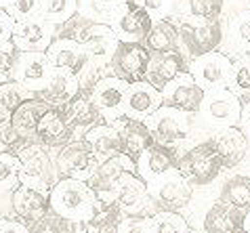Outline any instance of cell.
Instances as JSON below:
<instances>
[{"mask_svg": "<svg viewBox=\"0 0 250 233\" xmlns=\"http://www.w3.org/2000/svg\"><path fill=\"white\" fill-rule=\"evenodd\" d=\"M19 51L13 46L11 40L0 42V82L13 80V72H15V61Z\"/></svg>", "mask_w": 250, "mask_h": 233, "instance_id": "cell-44", "label": "cell"}, {"mask_svg": "<svg viewBox=\"0 0 250 233\" xmlns=\"http://www.w3.org/2000/svg\"><path fill=\"white\" fill-rule=\"evenodd\" d=\"M244 231H248V233H250V210L244 214Z\"/></svg>", "mask_w": 250, "mask_h": 233, "instance_id": "cell-52", "label": "cell"}, {"mask_svg": "<svg viewBox=\"0 0 250 233\" xmlns=\"http://www.w3.org/2000/svg\"><path fill=\"white\" fill-rule=\"evenodd\" d=\"M143 44L149 53H170L179 51V32L177 25L168 21V19H154L147 36L143 38Z\"/></svg>", "mask_w": 250, "mask_h": 233, "instance_id": "cell-31", "label": "cell"}, {"mask_svg": "<svg viewBox=\"0 0 250 233\" xmlns=\"http://www.w3.org/2000/svg\"><path fill=\"white\" fill-rule=\"evenodd\" d=\"M48 152H51L59 179L69 176V179L88 181V176L99 166V162L95 160V155L91 154V149H88L84 139H78L76 135L67 143H63V145H59V147H51Z\"/></svg>", "mask_w": 250, "mask_h": 233, "instance_id": "cell-6", "label": "cell"}, {"mask_svg": "<svg viewBox=\"0 0 250 233\" xmlns=\"http://www.w3.org/2000/svg\"><path fill=\"white\" fill-rule=\"evenodd\" d=\"M126 2H137V0H126Z\"/></svg>", "mask_w": 250, "mask_h": 233, "instance_id": "cell-56", "label": "cell"}, {"mask_svg": "<svg viewBox=\"0 0 250 233\" xmlns=\"http://www.w3.org/2000/svg\"><path fill=\"white\" fill-rule=\"evenodd\" d=\"M67 233H80V229H76V231H67Z\"/></svg>", "mask_w": 250, "mask_h": 233, "instance_id": "cell-55", "label": "cell"}, {"mask_svg": "<svg viewBox=\"0 0 250 233\" xmlns=\"http://www.w3.org/2000/svg\"><path fill=\"white\" fill-rule=\"evenodd\" d=\"M76 135V130L67 124L61 107H48L46 112L40 116L36 124V141L42 143L44 147H59L67 143Z\"/></svg>", "mask_w": 250, "mask_h": 233, "instance_id": "cell-25", "label": "cell"}, {"mask_svg": "<svg viewBox=\"0 0 250 233\" xmlns=\"http://www.w3.org/2000/svg\"><path fill=\"white\" fill-rule=\"evenodd\" d=\"M61 112H63L67 124L72 126L74 130H86L95 126L97 122H103L99 112H97V107L93 103L91 95L86 93H76L72 99H67L63 105H61Z\"/></svg>", "mask_w": 250, "mask_h": 233, "instance_id": "cell-29", "label": "cell"}, {"mask_svg": "<svg viewBox=\"0 0 250 233\" xmlns=\"http://www.w3.org/2000/svg\"><path fill=\"white\" fill-rule=\"evenodd\" d=\"M21 162V173H19V183L30 185L40 191H51V187L57 183V170H55L53 157L48 147H44L38 141H30L15 154Z\"/></svg>", "mask_w": 250, "mask_h": 233, "instance_id": "cell-5", "label": "cell"}, {"mask_svg": "<svg viewBox=\"0 0 250 233\" xmlns=\"http://www.w3.org/2000/svg\"><path fill=\"white\" fill-rule=\"evenodd\" d=\"M0 233H30V227L15 216H0Z\"/></svg>", "mask_w": 250, "mask_h": 233, "instance_id": "cell-48", "label": "cell"}, {"mask_svg": "<svg viewBox=\"0 0 250 233\" xmlns=\"http://www.w3.org/2000/svg\"><path fill=\"white\" fill-rule=\"evenodd\" d=\"M21 162L15 154H0V194H11L19 185Z\"/></svg>", "mask_w": 250, "mask_h": 233, "instance_id": "cell-40", "label": "cell"}, {"mask_svg": "<svg viewBox=\"0 0 250 233\" xmlns=\"http://www.w3.org/2000/svg\"><path fill=\"white\" fill-rule=\"evenodd\" d=\"M238 233H248V231H244V229H242V231H238Z\"/></svg>", "mask_w": 250, "mask_h": 233, "instance_id": "cell-57", "label": "cell"}, {"mask_svg": "<svg viewBox=\"0 0 250 233\" xmlns=\"http://www.w3.org/2000/svg\"><path fill=\"white\" fill-rule=\"evenodd\" d=\"M233 61L229 59V55L210 51L204 53L200 57H193L187 63V72L191 74V78L196 80V84L202 91H210L217 86H227L229 76H231Z\"/></svg>", "mask_w": 250, "mask_h": 233, "instance_id": "cell-10", "label": "cell"}, {"mask_svg": "<svg viewBox=\"0 0 250 233\" xmlns=\"http://www.w3.org/2000/svg\"><path fill=\"white\" fill-rule=\"evenodd\" d=\"M177 166V149L175 147H166L160 143H151L145 152L137 157L135 162V173L141 181L149 183L158 179L160 175L168 173L170 168Z\"/></svg>", "mask_w": 250, "mask_h": 233, "instance_id": "cell-22", "label": "cell"}, {"mask_svg": "<svg viewBox=\"0 0 250 233\" xmlns=\"http://www.w3.org/2000/svg\"><path fill=\"white\" fill-rule=\"evenodd\" d=\"M149 51L143 42H118L116 51L109 59V70L114 76L124 82H139L145 78Z\"/></svg>", "mask_w": 250, "mask_h": 233, "instance_id": "cell-14", "label": "cell"}, {"mask_svg": "<svg viewBox=\"0 0 250 233\" xmlns=\"http://www.w3.org/2000/svg\"><path fill=\"white\" fill-rule=\"evenodd\" d=\"M11 4V0H0V9H6Z\"/></svg>", "mask_w": 250, "mask_h": 233, "instance_id": "cell-53", "label": "cell"}, {"mask_svg": "<svg viewBox=\"0 0 250 233\" xmlns=\"http://www.w3.org/2000/svg\"><path fill=\"white\" fill-rule=\"evenodd\" d=\"M242 112V101L227 86H217L204 91L198 112L191 114V130L198 133H214V130L238 126Z\"/></svg>", "mask_w": 250, "mask_h": 233, "instance_id": "cell-2", "label": "cell"}, {"mask_svg": "<svg viewBox=\"0 0 250 233\" xmlns=\"http://www.w3.org/2000/svg\"><path fill=\"white\" fill-rule=\"evenodd\" d=\"M97 204H99V200H97L95 191L88 187L86 181L80 179L63 176V179H57V183L48 191L51 212L72 223L84 225L95 214Z\"/></svg>", "mask_w": 250, "mask_h": 233, "instance_id": "cell-1", "label": "cell"}, {"mask_svg": "<svg viewBox=\"0 0 250 233\" xmlns=\"http://www.w3.org/2000/svg\"><path fill=\"white\" fill-rule=\"evenodd\" d=\"M78 13V0H40L38 15L55 25H61Z\"/></svg>", "mask_w": 250, "mask_h": 233, "instance_id": "cell-37", "label": "cell"}, {"mask_svg": "<svg viewBox=\"0 0 250 233\" xmlns=\"http://www.w3.org/2000/svg\"><path fill=\"white\" fill-rule=\"evenodd\" d=\"M51 210L48 206V194L40 189H34L30 185L19 183L11 191V214L23 221L27 227L34 225L38 218H42Z\"/></svg>", "mask_w": 250, "mask_h": 233, "instance_id": "cell-17", "label": "cell"}, {"mask_svg": "<svg viewBox=\"0 0 250 233\" xmlns=\"http://www.w3.org/2000/svg\"><path fill=\"white\" fill-rule=\"evenodd\" d=\"M118 233H151V223H149V218L124 216Z\"/></svg>", "mask_w": 250, "mask_h": 233, "instance_id": "cell-47", "label": "cell"}, {"mask_svg": "<svg viewBox=\"0 0 250 233\" xmlns=\"http://www.w3.org/2000/svg\"><path fill=\"white\" fill-rule=\"evenodd\" d=\"M38 11H40V0H11V4L6 6V13H9L15 21L36 17Z\"/></svg>", "mask_w": 250, "mask_h": 233, "instance_id": "cell-45", "label": "cell"}, {"mask_svg": "<svg viewBox=\"0 0 250 233\" xmlns=\"http://www.w3.org/2000/svg\"><path fill=\"white\" fill-rule=\"evenodd\" d=\"M55 72L44 51H19L15 61V72H13V80H17L21 86L34 95H38L48 84Z\"/></svg>", "mask_w": 250, "mask_h": 233, "instance_id": "cell-11", "label": "cell"}, {"mask_svg": "<svg viewBox=\"0 0 250 233\" xmlns=\"http://www.w3.org/2000/svg\"><path fill=\"white\" fill-rule=\"evenodd\" d=\"M128 82L120 80L118 76H101L91 93V99L99 112L101 120L112 122L124 118V95H126Z\"/></svg>", "mask_w": 250, "mask_h": 233, "instance_id": "cell-12", "label": "cell"}, {"mask_svg": "<svg viewBox=\"0 0 250 233\" xmlns=\"http://www.w3.org/2000/svg\"><path fill=\"white\" fill-rule=\"evenodd\" d=\"M80 229V223H72L65 218L57 216L55 212L48 210L42 218H38L34 225H30V233H67Z\"/></svg>", "mask_w": 250, "mask_h": 233, "instance_id": "cell-41", "label": "cell"}, {"mask_svg": "<svg viewBox=\"0 0 250 233\" xmlns=\"http://www.w3.org/2000/svg\"><path fill=\"white\" fill-rule=\"evenodd\" d=\"M154 19H168L175 13V0H137Z\"/></svg>", "mask_w": 250, "mask_h": 233, "instance_id": "cell-46", "label": "cell"}, {"mask_svg": "<svg viewBox=\"0 0 250 233\" xmlns=\"http://www.w3.org/2000/svg\"><path fill=\"white\" fill-rule=\"evenodd\" d=\"M114 204L124 216H139V218H151L160 210L158 202L149 195L147 185L137 176V173H124L116 185Z\"/></svg>", "mask_w": 250, "mask_h": 233, "instance_id": "cell-8", "label": "cell"}, {"mask_svg": "<svg viewBox=\"0 0 250 233\" xmlns=\"http://www.w3.org/2000/svg\"><path fill=\"white\" fill-rule=\"evenodd\" d=\"M219 200H223L231 206L248 212L250 210V176L235 173L221 183Z\"/></svg>", "mask_w": 250, "mask_h": 233, "instance_id": "cell-32", "label": "cell"}, {"mask_svg": "<svg viewBox=\"0 0 250 233\" xmlns=\"http://www.w3.org/2000/svg\"><path fill=\"white\" fill-rule=\"evenodd\" d=\"M82 139H84V143L88 145L91 154L95 155V160L99 164L120 154V135H118L114 124L97 122L95 126L86 128Z\"/></svg>", "mask_w": 250, "mask_h": 233, "instance_id": "cell-27", "label": "cell"}, {"mask_svg": "<svg viewBox=\"0 0 250 233\" xmlns=\"http://www.w3.org/2000/svg\"><path fill=\"white\" fill-rule=\"evenodd\" d=\"M48 107L51 105H48L42 97L34 95V97L21 101V103L15 107V112L11 114L9 120H11L13 128H15L25 141H36V124H38L40 116H42Z\"/></svg>", "mask_w": 250, "mask_h": 233, "instance_id": "cell-28", "label": "cell"}, {"mask_svg": "<svg viewBox=\"0 0 250 233\" xmlns=\"http://www.w3.org/2000/svg\"><path fill=\"white\" fill-rule=\"evenodd\" d=\"M154 23V17L143 9L139 2H126L122 13L112 23L114 32L120 42H143L149 27Z\"/></svg>", "mask_w": 250, "mask_h": 233, "instance_id": "cell-18", "label": "cell"}, {"mask_svg": "<svg viewBox=\"0 0 250 233\" xmlns=\"http://www.w3.org/2000/svg\"><path fill=\"white\" fill-rule=\"evenodd\" d=\"M229 46L231 51H248L250 55V9L229 19Z\"/></svg>", "mask_w": 250, "mask_h": 233, "instance_id": "cell-36", "label": "cell"}, {"mask_svg": "<svg viewBox=\"0 0 250 233\" xmlns=\"http://www.w3.org/2000/svg\"><path fill=\"white\" fill-rule=\"evenodd\" d=\"M143 122L149 128L154 141L166 147L181 145L191 136V114H185L170 105H160Z\"/></svg>", "mask_w": 250, "mask_h": 233, "instance_id": "cell-7", "label": "cell"}, {"mask_svg": "<svg viewBox=\"0 0 250 233\" xmlns=\"http://www.w3.org/2000/svg\"><path fill=\"white\" fill-rule=\"evenodd\" d=\"M204 91L196 84L189 72H181L177 78H172L168 84L162 88V105L177 107L185 114H196L200 103H202Z\"/></svg>", "mask_w": 250, "mask_h": 233, "instance_id": "cell-16", "label": "cell"}, {"mask_svg": "<svg viewBox=\"0 0 250 233\" xmlns=\"http://www.w3.org/2000/svg\"><path fill=\"white\" fill-rule=\"evenodd\" d=\"M162 105V91L151 86L147 80L130 82L124 95V118L145 120Z\"/></svg>", "mask_w": 250, "mask_h": 233, "instance_id": "cell-19", "label": "cell"}, {"mask_svg": "<svg viewBox=\"0 0 250 233\" xmlns=\"http://www.w3.org/2000/svg\"><path fill=\"white\" fill-rule=\"evenodd\" d=\"M126 6V0H78V13L97 23L112 25Z\"/></svg>", "mask_w": 250, "mask_h": 233, "instance_id": "cell-33", "label": "cell"}, {"mask_svg": "<svg viewBox=\"0 0 250 233\" xmlns=\"http://www.w3.org/2000/svg\"><path fill=\"white\" fill-rule=\"evenodd\" d=\"M238 166L242 168V170H240V173H242V175H246V176H250V149H248V154H246L244 157H242V162L238 164Z\"/></svg>", "mask_w": 250, "mask_h": 233, "instance_id": "cell-51", "label": "cell"}, {"mask_svg": "<svg viewBox=\"0 0 250 233\" xmlns=\"http://www.w3.org/2000/svg\"><path fill=\"white\" fill-rule=\"evenodd\" d=\"M76 93H78V80H76L74 74L67 70H55L48 84L38 93V97H42L48 105L61 107Z\"/></svg>", "mask_w": 250, "mask_h": 233, "instance_id": "cell-30", "label": "cell"}, {"mask_svg": "<svg viewBox=\"0 0 250 233\" xmlns=\"http://www.w3.org/2000/svg\"><path fill=\"white\" fill-rule=\"evenodd\" d=\"M175 168L191 187H206L212 181H217L219 175L225 170L217 149L212 147V143L208 139L185 147L181 154L177 152Z\"/></svg>", "mask_w": 250, "mask_h": 233, "instance_id": "cell-3", "label": "cell"}, {"mask_svg": "<svg viewBox=\"0 0 250 233\" xmlns=\"http://www.w3.org/2000/svg\"><path fill=\"white\" fill-rule=\"evenodd\" d=\"M149 195L158 202L162 210H177L181 212L193 200V187L187 183L177 168H170L168 173L160 175L158 179L145 183Z\"/></svg>", "mask_w": 250, "mask_h": 233, "instance_id": "cell-9", "label": "cell"}, {"mask_svg": "<svg viewBox=\"0 0 250 233\" xmlns=\"http://www.w3.org/2000/svg\"><path fill=\"white\" fill-rule=\"evenodd\" d=\"M25 143H30V141H25L23 136L13 128L9 118L0 120V154H17Z\"/></svg>", "mask_w": 250, "mask_h": 233, "instance_id": "cell-43", "label": "cell"}, {"mask_svg": "<svg viewBox=\"0 0 250 233\" xmlns=\"http://www.w3.org/2000/svg\"><path fill=\"white\" fill-rule=\"evenodd\" d=\"M120 135V154H124L130 162H137V157L154 143L149 128L143 120L137 118H120L112 122Z\"/></svg>", "mask_w": 250, "mask_h": 233, "instance_id": "cell-24", "label": "cell"}, {"mask_svg": "<svg viewBox=\"0 0 250 233\" xmlns=\"http://www.w3.org/2000/svg\"><path fill=\"white\" fill-rule=\"evenodd\" d=\"M244 210L217 200L204 208L200 221H202L204 233H238L244 229Z\"/></svg>", "mask_w": 250, "mask_h": 233, "instance_id": "cell-21", "label": "cell"}, {"mask_svg": "<svg viewBox=\"0 0 250 233\" xmlns=\"http://www.w3.org/2000/svg\"><path fill=\"white\" fill-rule=\"evenodd\" d=\"M179 32V44L189 57H200L204 53L219 51L223 44V25L221 19H204V17H191L183 15L177 23Z\"/></svg>", "mask_w": 250, "mask_h": 233, "instance_id": "cell-4", "label": "cell"}, {"mask_svg": "<svg viewBox=\"0 0 250 233\" xmlns=\"http://www.w3.org/2000/svg\"><path fill=\"white\" fill-rule=\"evenodd\" d=\"M13 25H15V19H13L9 13H6V9H0V42H6V40H11Z\"/></svg>", "mask_w": 250, "mask_h": 233, "instance_id": "cell-49", "label": "cell"}, {"mask_svg": "<svg viewBox=\"0 0 250 233\" xmlns=\"http://www.w3.org/2000/svg\"><path fill=\"white\" fill-rule=\"evenodd\" d=\"M187 70L185 55L181 51H170V53H149L147 70H145V78L151 86L158 91L168 84L172 78H177L181 72Z\"/></svg>", "mask_w": 250, "mask_h": 233, "instance_id": "cell-23", "label": "cell"}, {"mask_svg": "<svg viewBox=\"0 0 250 233\" xmlns=\"http://www.w3.org/2000/svg\"><path fill=\"white\" fill-rule=\"evenodd\" d=\"M30 97H34V93L27 91L25 86H21L17 80L0 82V120L11 118V114L15 112V107Z\"/></svg>", "mask_w": 250, "mask_h": 233, "instance_id": "cell-35", "label": "cell"}, {"mask_svg": "<svg viewBox=\"0 0 250 233\" xmlns=\"http://www.w3.org/2000/svg\"><path fill=\"white\" fill-rule=\"evenodd\" d=\"M185 233H198V231H196V229H191V227H189V229H187Z\"/></svg>", "mask_w": 250, "mask_h": 233, "instance_id": "cell-54", "label": "cell"}, {"mask_svg": "<svg viewBox=\"0 0 250 233\" xmlns=\"http://www.w3.org/2000/svg\"><path fill=\"white\" fill-rule=\"evenodd\" d=\"M227 88L240 101L250 99V55H246V57H242L233 63Z\"/></svg>", "mask_w": 250, "mask_h": 233, "instance_id": "cell-38", "label": "cell"}, {"mask_svg": "<svg viewBox=\"0 0 250 233\" xmlns=\"http://www.w3.org/2000/svg\"><path fill=\"white\" fill-rule=\"evenodd\" d=\"M124 173H135V162H130L124 154H118L109 160L101 162L95 173L88 176V187L95 191L97 200L103 204H114L116 185Z\"/></svg>", "mask_w": 250, "mask_h": 233, "instance_id": "cell-13", "label": "cell"}, {"mask_svg": "<svg viewBox=\"0 0 250 233\" xmlns=\"http://www.w3.org/2000/svg\"><path fill=\"white\" fill-rule=\"evenodd\" d=\"M240 130L246 135V139L250 143V99L242 101V112H240V122H238Z\"/></svg>", "mask_w": 250, "mask_h": 233, "instance_id": "cell-50", "label": "cell"}, {"mask_svg": "<svg viewBox=\"0 0 250 233\" xmlns=\"http://www.w3.org/2000/svg\"><path fill=\"white\" fill-rule=\"evenodd\" d=\"M208 141L217 149L225 170L238 166L242 162V157H244L250 149V143L246 139V135L240 130V126H227V128L214 130V133L208 135Z\"/></svg>", "mask_w": 250, "mask_h": 233, "instance_id": "cell-20", "label": "cell"}, {"mask_svg": "<svg viewBox=\"0 0 250 233\" xmlns=\"http://www.w3.org/2000/svg\"><path fill=\"white\" fill-rule=\"evenodd\" d=\"M57 25L40 15L15 21L11 32V42L17 51H46L55 40Z\"/></svg>", "mask_w": 250, "mask_h": 233, "instance_id": "cell-15", "label": "cell"}, {"mask_svg": "<svg viewBox=\"0 0 250 233\" xmlns=\"http://www.w3.org/2000/svg\"><path fill=\"white\" fill-rule=\"evenodd\" d=\"M124 214L116 204H97L95 214L84 223V233H118Z\"/></svg>", "mask_w": 250, "mask_h": 233, "instance_id": "cell-34", "label": "cell"}, {"mask_svg": "<svg viewBox=\"0 0 250 233\" xmlns=\"http://www.w3.org/2000/svg\"><path fill=\"white\" fill-rule=\"evenodd\" d=\"M44 53L55 70H67V72H72L74 76L91 61L88 59V53L84 51V46L74 42V40H67V38H55Z\"/></svg>", "mask_w": 250, "mask_h": 233, "instance_id": "cell-26", "label": "cell"}, {"mask_svg": "<svg viewBox=\"0 0 250 233\" xmlns=\"http://www.w3.org/2000/svg\"><path fill=\"white\" fill-rule=\"evenodd\" d=\"M151 233H185L189 229L187 218L177 210H160L156 216L149 218Z\"/></svg>", "mask_w": 250, "mask_h": 233, "instance_id": "cell-39", "label": "cell"}, {"mask_svg": "<svg viewBox=\"0 0 250 233\" xmlns=\"http://www.w3.org/2000/svg\"><path fill=\"white\" fill-rule=\"evenodd\" d=\"M185 15L204 17V19H221L225 0H185Z\"/></svg>", "mask_w": 250, "mask_h": 233, "instance_id": "cell-42", "label": "cell"}]
</instances>
